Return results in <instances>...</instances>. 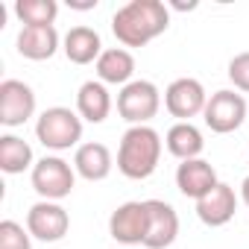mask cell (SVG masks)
<instances>
[{"label": "cell", "instance_id": "8fae6325", "mask_svg": "<svg viewBox=\"0 0 249 249\" xmlns=\"http://www.w3.org/2000/svg\"><path fill=\"white\" fill-rule=\"evenodd\" d=\"M150 211V226L144 237V249H167L179 237V214L170 202L164 199H147Z\"/></svg>", "mask_w": 249, "mask_h": 249}, {"label": "cell", "instance_id": "d4e9b609", "mask_svg": "<svg viewBox=\"0 0 249 249\" xmlns=\"http://www.w3.org/2000/svg\"><path fill=\"white\" fill-rule=\"evenodd\" d=\"M240 199H243V205L249 208V176L243 179V185H240Z\"/></svg>", "mask_w": 249, "mask_h": 249}, {"label": "cell", "instance_id": "ba28073f", "mask_svg": "<svg viewBox=\"0 0 249 249\" xmlns=\"http://www.w3.org/2000/svg\"><path fill=\"white\" fill-rule=\"evenodd\" d=\"M205 103H208V94H205L202 82L191 79V76L173 79L167 85V91H164V108L173 117H179V123H191V117L202 114Z\"/></svg>", "mask_w": 249, "mask_h": 249}, {"label": "cell", "instance_id": "d6986e66", "mask_svg": "<svg viewBox=\"0 0 249 249\" xmlns=\"http://www.w3.org/2000/svg\"><path fill=\"white\" fill-rule=\"evenodd\" d=\"M164 147L179 161H191V159L202 156L205 141H202V132L194 126V123H173L167 129V135H164Z\"/></svg>", "mask_w": 249, "mask_h": 249}, {"label": "cell", "instance_id": "2e32d148", "mask_svg": "<svg viewBox=\"0 0 249 249\" xmlns=\"http://www.w3.org/2000/svg\"><path fill=\"white\" fill-rule=\"evenodd\" d=\"M18 53L30 62L53 59L59 50V33L56 27H21L18 33Z\"/></svg>", "mask_w": 249, "mask_h": 249}, {"label": "cell", "instance_id": "44dd1931", "mask_svg": "<svg viewBox=\"0 0 249 249\" xmlns=\"http://www.w3.org/2000/svg\"><path fill=\"white\" fill-rule=\"evenodd\" d=\"M15 15L24 27H53L59 15V3L56 0H18Z\"/></svg>", "mask_w": 249, "mask_h": 249}, {"label": "cell", "instance_id": "8992f818", "mask_svg": "<svg viewBox=\"0 0 249 249\" xmlns=\"http://www.w3.org/2000/svg\"><path fill=\"white\" fill-rule=\"evenodd\" d=\"M202 120L205 126L217 135H229L234 129L243 126L246 120V100L243 94L231 91V88H223V91H214L205 103V111H202Z\"/></svg>", "mask_w": 249, "mask_h": 249}, {"label": "cell", "instance_id": "cb8c5ba5", "mask_svg": "<svg viewBox=\"0 0 249 249\" xmlns=\"http://www.w3.org/2000/svg\"><path fill=\"white\" fill-rule=\"evenodd\" d=\"M97 6V0H71V9H94Z\"/></svg>", "mask_w": 249, "mask_h": 249}, {"label": "cell", "instance_id": "e0dca14e", "mask_svg": "<svg viewBox=\"0 0 249 249\" xmlns=\"http://www.w3.org/2000/svg\"><path fill=\"white\" fill-rule=\"evenodd\" d=\"M62 50L68 56V62L73 65H97V59L103 56V41H100V33L91 30V27H71L65 41H62Z\"/></svg>", "mask_w": 249, "mask_h": 249}, {"label": "cell", "instance_id": "7c38bea8", "mask_svg": "<svg viewBox=\"0 0 249 249\" xmlns=\"http://www.w3.org/2000/svg\"><path fill=\"white\" fill-rule=\"evenodd\" d=\"M220 185L217 179V170L211 167V161L205 159H191V161H182L176 167V188L182 196L199 202L205 194H211L214 188Z\"/></svg>", "mask_w": 249, "mask_h": 249}, {"label": "cell", "instance_id": "9c48e42d", "mask_svg": "<svg viewBox=\"0 0 249 249\" xmlns=\"http://www.w3.org/2000/svg\"><path fill=\"white\" fill-rule=\"evenodd\" d=\"M71 229V214L59 205V202H50V199H38L30 211H27V231L36 237V240H44V243H56L68 234Z\"/></svg>", "mask_w": 249, "mask_h": 249}, {"label": "cell", "instance_id": "ac0fdd59", "mask_svg": "<svg viewBox=\"0 0 249 249\" xmlns=\"http://www.w3.org/2000/svg\"><path fill=\"white\" fill-rule=\"evenodd\" d=\"M111 111V94L100 79H88L76 91V114L88 123H103Z\"/></svg>", "mask_w": 249, "mask_h": 249}, {"label": "cell", "instance_id": "9a60e30c", "mask_svg": "<svg viewBox=\"0 0 249 249\" xmlns=\"http://www.w3.org/2000/svg\"><path fill=\"white\" fill-rule=\"evenodd\" d=\"M97 79L103 85H129L135 73V56L126 47H108L97 59Z\"/></svg>", "mask_w": 249, "mask_h": 249}, {"label": "cell", "instance_id": "52a82bcc", "mask_svg": "<svg viewBox=\"0 0 249 249\" xmlns=\"http://www.w3.org/2000/svg\"><path fill=\"white\" fill-rule=\"evenodd\" d=\"M147 226H150V211H147V199L138 202H123L111 211L108 217V234L123 243V246H144L147 237Z\"/></svg>", "mask_w": 249, "mask_h": 249}, {"label": "cell", "instance_id": "7402d4cb", "mask_svg": "<svg viewBox=\"0 0 249 249\" xmlns=\"http://www.w3.org/2000/svg\"><path fill=\"white\" fill-rule=\"evenodd\" d=\"M0 249H33V234L15 220H3L0 223Z\"/></svg>", "mask_w": 249, "mask_h": 249}, {"label": "cell", "instance_id": "ffe728a7", "mask_svg": "<svg viewBox=\"0 0 249 249\" xmlns=\"http://www.w3.org/2000/svg\"><path fill=\"white\" fill-rule=\"evenodd\" d=\"M30 167H36L33 147L18 135H0V170L9 176H18Z\"/></svg>", "mask_w": 249, "mask_h": 249}, {"label": "cell", "instance_id": "30bf717a", "mask_svg": "<svg viewBox=\"0 0 249 249\" xmlns=\"http://www.w3.org/2000/svg\"><path fill=\"white\" fill-rule=\"evenodd\" d=\"M36 114V91L21 79L0 82V123L3 126H24Z\"/></svg>", "mask_w": 249, "mask_h": 249}, {"label": "cell", "instance_id": "603a6c76", "mask_svg": "<svg viewBox=\"0 0 249 249\" xmlns=\"http://www.w3.org/2000/svg\"><path fill=\"white\" fill-rule=\"evenodd\" d=\"M229 79H231L234 91L249 94V50H246V53H237V56L229 62Z\"/></svg>", "mask_w": 249, "mask_h": 249}, {"label": "cell", "instance_id": "5bb4252c", "mask_svg": "<svg viewBox=\"0 0 249 249\" xmlns=\"http://www.w3.org/2000/svg\"><path fill=\"white\" fill-rule=\"evenodd\" d=\"M114 167V159H111V150L100 141H88V144H79L76 153H73V170L76 176H82L85 182H103Z\"/></svg>", "mask_w": 249, "mask_h": 249}, {"label": "cell", "instance_id": "7a4b0ae2", "mask_svg": "<svg viewBox=\"0 0 249 249\" xmlns=\"http://www.w3.org/2000/svg\"><path fill=\"white\" fill-rule=\"evenodd\" d=\"M161 159V135L153 126H129L117 147V170L126 179H150Z\"/></svg>", "mask_w": 249, "mask_h": 249}, {"label": "cell", "instance_id": "4fadbf2b", "mask_svg": "<svg viewBox=\"0 0 249 249\" xmlns=\"http://www.w3.org/2000/svg\"><path fill=\"white\" fill-rule=\"evenodd\" d=\"M234 211H237V196H234V188L226 185V182H220L211 194H205L196 202V217L211 229H220V226L231 223Z\"/></svg>", "mask_w": 249, "mask_h": 249}, {"label": "cell", "instance_id": "3957f363", "mask_svg": "<svg viewBox=\"0 0 249 249\" xmlns=\"http://www.w3.org/2000/svg\"><path fill=\"white\" fill-rule=\"evenodd\" d=\"M36 138L53 153L71 150L82 141V117L65 106L44 108L36 120Z\"/></svg>", "mask_w": 249, "mask_h": 249}, {"label": "cell", "instance_id": "5b68a950", "mask_svg": "<svg viewBox=\"0 0 249 249\" xmlns=\"http://www.w3.org/2000/svg\"><path fill=\"white\" fill-rule=\"evenodd\" d=\"M76 185V170L59 159V156H44L36 161L33 167V188L41 199H50V202H59L65 196H71Z\"/></svg>", "mask_w": 249, "mask_h": 249}, {"label": "cell", "instance_id": "277c9868", "mask_svg": "<svg viewBox=\"0 0 249 249\" xmlns=\"http://www.w3.org/2000/svg\"><path fill=\"white\" fill-rule=\"evenodd\" d=\"M161 108V91L150 79H132L117 94V114L132 126H150Z\"/></svg>", "mask_w": 249, "mask_h": 249}, {"label": "cell", "instance_id": "6da1fadb", "mask_svg": "<svg viewBox=\"0 0 249 249\" xmlns=\"http://www.w3.org/2000/svg\"><path fill=\"white\" fill-rule=\"evenodd\" d=\"M170 12L161 0H129L111 15V33L123 47H147L153 38L167 33Z\"/></svg>", "mask_w": 249, "mask_h": 249}, {"label": "cell", "instance_id": "484cf974", "mask_svg": "<svg viewBox=\"0 0 249 249\" xmlns=\"http://www.w3.org/2000/svg\"><path fill=\"white\" fill-rule=\"evenodd\" d=\"M123 249H138V246H123Z\"/></svg>", "mask_w": 249, "mask_h": 249}]
</instances>
